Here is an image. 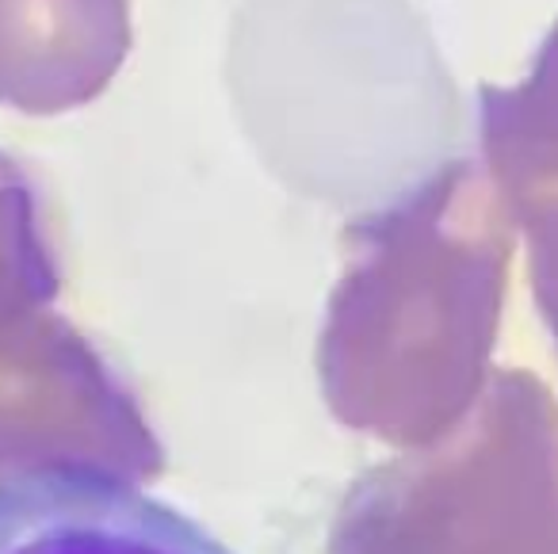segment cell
I'll return each mask as SVG.
<instances>
[{
	"label": "cell",
	"instance_id": "cell-1",
	"mask_svg": "<svg viewBox=\"0 0 558 554\" xmlns=\"http://www.w3.org/2000/svg\"><path fill=\"white\" fill-rule=\"evenodd\" d=\"M0 554H238L195 516L85 462L0 474Z\"/></svg>",
	"mask_w": 558,
	"mask_h": 554
}]
</instances>
